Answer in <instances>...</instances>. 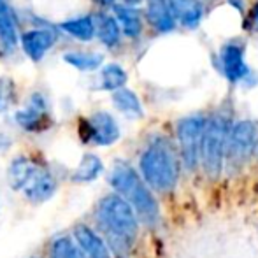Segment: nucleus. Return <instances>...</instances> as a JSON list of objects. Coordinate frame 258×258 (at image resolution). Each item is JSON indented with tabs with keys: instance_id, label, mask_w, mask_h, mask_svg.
<instances>
[{
	"instance_id": "nucleus-1",
	"label": "nucleus",
	"mask_w": 258,
	"mask_h": 258,
	"mask_svg": "<svg viewBox=\"0 0 258 258\" xmlns=\"http://www.w3.org/2000/svg\"><path fill=\"white\" fill-rule=\"evenodd\" d=\"M99 221L107 234L112 251L118 256H125L139 230L134 209L119 195H107L99 204Z\"/></svg>"
},
{
	"instance_id": "nucleus-2",
	"label": "nucleus",
	"mask_w": 258,
	"mask_h": 258,
	"mask_svg": "<svg viewBox=\"0 0 258 258\" xmlns=\"http://www.w3.org/2000/svg\"><path fill=\"white\" fill-rule=\"evenodd\" d=\"M112 188L118 195L137 213L146 225H155L160 220V207L151 190L146 186L141 176L126 163H116L109 176Z\"/></svg>"
},
{
	"instance_id": "nucleus-3",
	"label": "nucleus",
	"mask_w": 258,
	"mask_h": 258,
	"mask_svg": "<svg viewBox=\"0 0 258 258\" xmlns=\"http://www.w3.org/2000/svg\"><path fill=\"white\" fill-rule=\"evenodd\" d=\"M141 172L144 183L156 191H170L179 179V163L172 144L163 137L151 141L141 155Z\"/></svg>"
},
{
	"instance_id": "nucleus-4",
	"label": "nucleus",
	"mask_w": 258,
	"mask_h": 258,
	"mask_svg": "<svg viewBox=\"0 0 258 258\" xmlns=\"http://www.w3.org/2000/svg\"><path fill=\"white\" fill-rule=\"evenodd\" d=\"M230 119L221 112L213 114L206 119L204 134H202L201 165L211 179L220 177L225 167V150H227V137L230 130Z\"/></svg>"
},
{
	"instance_id": "nucleus-5",
	"label": "nucleus",
	"mask_w": 258,
	"mask_h": 258,
	"mask_svg": "<svg viewBox=\"0 0 258 258\" xmlns=\"http://www.w3.org/2000/svg\"><path fill=\"white\" fill-rule=\"evenodd\" d=\"M258 141V128L249 119H241L230 125L225 150V163L228 169H241L253 155Z\"/></svg>"
},
{
	"instance_id": "nucleus-6",
	"label": "nucleus",
	"mask_w": 258,
	"mask_h": 258,
	"mask_svg": "<svg viewBox=\"0 0 258 258\" xmlns=\"http://www.w3.org/2000/svg\"><path fill=\"white\" fill-rule=\"evenodd\" d=\"M206 118L201 114L186 116L177 123V141L183 156V163L190 172L201 165V150H202V134H204Z\"/></svg>"
},
{
	"instance_id": "nucleus-7",
	"label": "nucleus",
	"mask_w": 258,
	"mask_h": 258,
	"mask_svg": "<svg viewBox=\"0 0 258 258\" xmlns=\"http://www.w3.org/2000/svg\"><path fill=\"white\" fill-rule=\"evenodd\" d=\"M79 136L83 143H92L95 146H111L119 139V126L109 112H95L90 118L81 119Z\"/></svg>"
},
{
	"instance_id": "nucleus-8",
	"label": "nucleus",
	"mask_w": 258,
	"mask_h": 258,
	"mask_svg": "<svg viewBox=\"0 0 258 258\" xmlns=\"http://www.w3.org/2000/svg\"><path fill=\"white\" fill-rule=\"evenodd\" d=\"M16 123L27 132H42L49 125L48 104L41 93H34L28 99V104L14 114Z\"/></svg>"
},
{
	"instance_id": "nucleus-9",
	"label": "nucleus",
	"mask_w": 258,
	"mask_h": 258,
	"mask_svg": "<svg viewBox=\"0 0 258 258\" xmlns=\"http://www.w3.org/2000/svg\"><path fill=\"white\" fill-rule=\"evenodd\" d=\"M220 67L230 83L244 79L249 74V67L244 61V46L237 41L227 42L220 51Z\"/></svg>"
},
{
	"instance_id": "nucleus-10",
	"label": "nucleus",
	"mask_w": 258,
	"mask_h": 258,
	"mask_svg": "<svg viewBox=\"0 0 258 258\" xmlns=\"http://www.w3.org/2000/svg\"><path fill=\"white\" fill-rule=\"evenodd\" d=\"M167 6L174 21L188 30L197 28L204 18V6L201 0H167Z\"/></svg>"
},
{
	"instance_id": "nucleus-11",
	"label": "nucleus",
	"mask_w": 258,
	"mask_h": 258,
	"mask_svg": "<svg viewBox=\"0 0 258 258\" xmlns=\"http://www.w3.org/2000/svg\"><path fill=\"white\" fill-rule=\"evenodd\" d=\"M23 51L27 53V56L34 61H39L41 58H44V54L53 48L54 44V34L46 28H35V30L25 32L20 37Z\"/></svg>"
},
{
	"instance_id": "nucleus-12",
	"label": "nucleus",
	"mask_w": 258,
	"mask_h": 258,
	"mask_svg": "<svg viewBox=\"0 0 258 258\" xmlns=\"http://www.w3.org/2000/svg\"><path fill=\"white\" fill-rule=\"evenodd\" d=\"M74 239L85 258H111L105 242L86 225H78L74 228Z\"/></svg>"
},
{
	"instance_id": "nucleus-13",
	"label": "nucleus",
	"mask_w": 258,
	"mask_h": 258,
	"mask_svg": "<svg viewBox=\"0 0 258 258\" xmlns=\"http://www.w3.org/2000/svg\"><path fill=\"white\" fill-rule=\"evenodd\" d=\"M54 191H56V181L48 170H42L41 167L34 174V177L27 183V186L23 188L25 197L32 202L48 201L54 195Z\"/></svg>"
},
{
	"instance_id": "nucleus-14",
	"label": "nucleus",
	"mask_w": 258,
	"mask_h": 258,
	"mask_svg": "<svg viewBox=\"0 0 258 258\" xmlns=\"http://www.w3.org/2000/svg\"><path fill=\"white\" fill-rule=\"evenodd\" d=\"M148 21L151 23V27L158 32H170L176 27L172 14L167 6V0H148V9H146Z\"/></svg>"
},
{
	"instance_id": "nucleus-15",
	"label": "nucleus",
	"mask_w": 258,
	"mask_h": 258,
	"mask_svg": "<svg viewBox=\"0 0 258 258\" xmlns=\"http://www.w3.org/2000/svg\"><path fill=\"white\" fill-rule=\"evenodd\" d=\"M39 170V167L35 165L32 160L25 158V156H20L16 158L9 167V172H7V177H9V184L13 190H23L27 186L28 181L34 177V174Z\"/></svg>"
},
{
	"instance_id": "nucleus-16",
	"label": "nucleus",
	"mask_w": 258,
	"mask_h": 258,
	"mask_svg": "<svg viewBox=\"0 0 258 258\" xmlns=\"http://www.w3.org/2000/svg\"><path fill=\"white\" fill-rule=\"evenodd\" d=\"M114 20L118 21L119 30H123V34L128 35L132 39H137L143 32V21H141V14L134 7L126 6H116L114 4Z\"/></svg>"
},
{
	"instance_id": "nucleus-17",
	"label": "nucleus",
	"mask_w": 258,
	"mask_h": 258,
	"mask_svg": "<svg viewBox=\"0 0 258 258\" xmlns=\"http://www.w3.org/2000/svg\"><path fill=\"white\" fill-rule=\"evenodd\" d=\"M18 39V27H16V18L11 9L7 0H0V42L6 44L7 48L16 46Z\"/></svg>"
},
{
	"instance_id": "nucleus-18",
	"label": "nucleus",
	"mask_w": 258,
	"mask_h": 258,
	"mask_svg": "<svg viewBox=\"0 0 258 258\" xmlns=\"http://www.w3.org/2000/svg\"><path fill=\"white\" fill-rule=\"evenodd\" d=\"M60 28L67 32L69 35L79 39L83 42H88L95 37V20L92 16H78L60 23Z\"/></svg>"
},
{
	"instance_id": "nucleus-19",
	"label": "nucleus",
	"mask_w": 258,
	"mask_h": 258,
	"mask_svg": "<svg viewBox=\"0 0 258 258\" xmlns=\"http://www.w3.org/2000/svg\"><path fill=\"white\" fill-rule=\"evenodd\" d=\"M95 34L99 35L100 42L107 48H114L119 42V30L118 21L114 20V16H109V14H99L95 20Z\"/></svg>"
},
{
	"instance_id": "nucleus-20",
	"label": "nucleus",
	"mask_w": 258,
	"mask_h": 258,
	"mask_svg": "<svg viewBox=\"0 0 258 258\" xmlns=\"http://www.w3.org/2000/svg\"><path fill=\"white\" fill-rule=\"evenodd\" d=\"M112 104L116 105L118 111H121L123 114L130 116V118H141L144 114L139 97L128 88H119L112 92Z\"/></svg>"
},
{
	"instance_id": "nucleus-21",
	"label": "nucleus",
	"mask_w": 258,
	"mask_h": 258,
	"mask_svg": "<svg viewBox=\"0 0 258 258\" xmlns=\"http://www.w3.org/2000/svg\"><path fill=\"white\" fill-rule=\"evenodd\" d=\"M104 165L97 155H85L83 160L79 162L78 169L72 174V181L76 183H90V181L97 179L102 172Z\"/></svg>"
},
{
	"instance_id": "nucleus-22",
	"label": "nucleus",
	"mask_w": 258,
	"mask_h": 258,
	"mask_svg": "<svg viewBox=\"0 0 258 258\" xmlns=\"http://www.w3.org/2000/svg\"><path fill=\"white\" fill-rule=\"evenodd\" d=\"M63 60L67 61L71 67L78 69V71H95L102 65L104 56L100 53H85V51H71L65 53Z\"/></svg>"
},
{
	"instance_id": "nucleus-23",
	"label": "nucleus",
	"mask_w": 258,
	"mask_h": 258,
	"mask_svg": "<svg viewBox=\"0 0 258 258\" xmlns=\"http://www.w3.org/2000/svg\"><path fill=\"white\" fill-rule=\"evenodd\" d=\"M128 79L126 72L118 63H109L102 67L100 72V81H102V90H109V92H116L119 88H125V83Z\"/></svg>"
},
{
	"instance_id": "nucleus-24",
	"label": "nucleus",
	"mask_w": 258,
	"mask_h": 258,
	"mask_svg": "<svg viewBox=\"0 0 258 258\" xmlns=\"http://www.w3.org/2000/svg\"><path fill=\"white\" fill-rule=\"evenodd\" d=\"M16 100V86L13 79L0 78V112H6Z\"/></svg>"
},
{
	"instance_id": "nucleus-25",
	"label": "nucleus",
	"mask_w": 258,
	"mask_h": 258,
	"mask_svg": "<svg viewBox=\"0 0 258 258\" xmlns=\"http://www.w3.org/2000/svg\"><path fill=\"white\" fill-rule=\"evenodd\" d=\"M72 248V242L65 237H60L51 246V258H69V251Z\"/></svg>"
},
{
	"instance_id": "nucleus-26",
	"label": "nucleus",
	"mask_w": 258,
	"mask_h": 258,
	"mask_svg": "<svg viewBox=\"0 0 258 258\" xmlns=\"http://www.w3.org/2000/svg\"><path fill=\"white\" fill-rule=\"evenodd\" d=\"M228 4H230L234 9H237L239 13H244V2H242V0H228Z\"/></svg>"
},
{
	"instance_id": "nucleus-27",
	"label": "nucleus",
	"mask_w": 258,
	"mask_h": 258,
	"mask_svg": "<svg viewBox=\"0 0 258 258\" xmlns=\"http://www.w3.org/2000/svg\"><path fill=\"white\" fill-rule=\"evenodd\" d=\"M69 258H85V255H83L81 251H79L78 248H76L74 244H72V248H71V251H69Z\"/></svg>"
},
{
	"instance_id": "nucleus-28",
	"label": "nucleus",
	"mask_w": 258,
	"mask_h": 258,
	"mask_svg": "<svg viewBox=\"0 0 258 258\" xmlns=\"http://www.w3.org/2000/svg\"><path fill=\"white\" fill-rule=\"evenodd\" d=\"M99 6H102V7H114V0H95Z\"/></svg>"
},
{
	"instance_id": "nucleus-29",
	"label": "nucleus",
	"mask_w": 258,
	"mask_h": 258,
	"mask_svg": "<svg viewBox=\"0 0 258 258\" xmlns=\"http://www.w3.org/2000/svg\"><path fill=\"white\" fill-rule=\"evenodd\" d=\"M253 25H255V28L258 30V4L255 6V9H253Z\"/></svg>"
},
{
	"instance_id": "nucleus-30",
	"label": "nucleus",
	"mask_w": 258,
	"mask_h": 258,
	"mask_svg": "<svg viewBox=\"0 0 258 258\" xmlns=\"http://www.w3.org/2000/svg\"><path fill=\"white\" fill-rule=\"evenodd\" d=\"M123 2H125L126 7H134V6H137V4L143 2V0H123Z\"/></svg>"
}]
</instances>
